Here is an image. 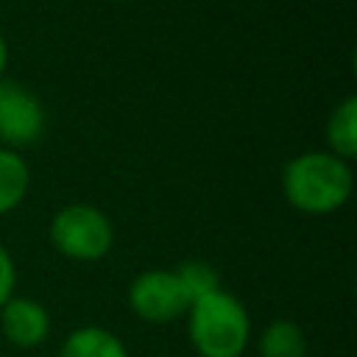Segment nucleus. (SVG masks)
Instances as JSON below:
<instances>
[{"mask_svg":"<svg viewBox=\"0 0 357 357\" xmlns=\"http://www.w3.org/2000/svg\"><path fill=\"white\" fill-rule=\"evenodd\" d=\"M354 190L351 165L332 151H304L282 167V192L304 215L337 212Z\"/></svg>","mask_w":357,"mask_h":357,"instance_id":"1","label":"nucleus"},{"mask_svg":"<svg viewBox=\"0 0 357 357\" xmlns=\"http://www.w3.org/2000/svg\"><path fill=\"white\" fill-rule=\"evenodd\" d=\"M187 337L198 357H240L251 337V318L234 293L218 287L190 304Z\"/></svg>","mask_w":357,"mask_h":357,"instance_id":"2","label":"nucleus"},{"mask_svg":"<svg viewBox=\"0 0 357 357\" xmlns=\"http://www.w3.org/2000/svg\"><path fill=\"white\" fill-rule=\"evenodd\" d=\"M53 248L75 262H98L112 251L114 226L92 204H67L50 220Z\"/></svg>","mask_w":357,"mask_h":357,"instance_id":"3","label":"nucleus"},{"mask_svg":"<svg viewBox=\"0 0 357 357\" xmlns=\"http://www.w3.org/2000/svg\"><path fill=\"white\" fill-rule=\"evenodd\" d=\"M128 307L145 324H170L190 310V298L176 276L167 268L142 271L128 287Z\"/></svg>","mask_w":357,"mask_h":357,"instance_id":"4","label":"nucleus"},{"mask_svg":"<svg viewBox=\"0 0 357 357\" xmlns=\"http://www.w3.org/2000/svg\"><path fill=\"white\" fill-rule=\"evenodd\" d=\"M45 106L39 98L17 84L0 78V142L3 148H28L45 134Z\"/></svg>","mask_w":357,"mask_h":357,"instance_id":"5","label":"nucleus"},{"mask_svg":"<svg viewBox=\"0 0 357 357\" xmlns=\"http://www.w3.org/2000/svg\"><path fill=\"white\" fill-rule=\"evenodd\" d=\"M0 332L17 349H36L50 335V315L36 298L11 296L0 307Z\"/></svg>","mask_w":357,"mask_h":357,"instance_id":"6","label":"nucleus"},{"mask_svg":"<svg viewBox=\"0 0 357 357\" xmlns=\"http://www.w3.org/2000/svg\"><path fill=\"white\" fill-rule=\"evenodd\" d=\"M59 357H128L123 340L103 326H78L67 335Z\"/></svg>","mask_w":357,"mask_h":357,"instance_id":"7","label":"nucleus"},{"mask_svg":"<svg viewBox=\"0 0 357 357\" xmlns=\"http://www.w3.org/2000/svg\"><path fill=\"white\" fill-rule=\"evenodd\" d=\"M326 145L335 156L351 162L357 156V98L346 95L326 120Z\"/></svg>","mask_w":357,"mask_h":357,"instance_id":"8","label":"nucleus"},{"mask_svg":"<svg viewBox=\"0 0 357 357\" xmlns=\"http://www.w3.org/2000/svg\"><path fill=\"white\" fill-rule=\"evenodd\" d=\"M31 187V170L20 151L0 145V215L14 212Z\"/></svg>","mask_w":357,"mask_h":357,"instance_id":"9","label":"nucleus"},{"mask_svg":"<svg viewBox=\"0 0 357 357\" xmlns=\"http://www.w3.org/2000/svg\"><path fill=\"white\" fill-rule=\"evenodd\" d=\"M257 351L259 357H307V337L296 321L279 318L262 329Z\"/></svg>","mask_w":357,"mask_h":357,"instance_id":"10","label":"nucleus"},{"mask_svg":"<svg viewBox=\"0 0 357 357\" xmlns=\"http://www.w3.org/2000/svg\"><path fill=\"white\" fill-rule=\"evenodd\" d=\"M173 271H176V276H178V282H181V287H184L190 304H192L195 298H204V296H209V293H215V290L220 287L218 271H215L209 262H204V259H184V262H181L178 268H173Z\"/></svg>","mask_w":357,"mask_h":357,"instance_id":"11","label":"nucleus"},{"mask_svg":"<svg viewBox=\"0 0 357 357\" xmlns=\"http://www.w3.org/2000/svg\"><path fill=\"white\" fill-rule=\"evenodd\" d=\"M14 284H17V265H14V257L8 254L6 245H0V307L14 296Z\"/></svg>","mask_w":357,"mask_h":357,"instance_id":"12","label":"nucleus"},{"mask_svg":"<svg viewBox=\"0 0 357 357\" xmlns=\"http://www.w3.org/2000/svg\"><path fill=\"white\" fill-rule=\"evenodd\" d=\"M6 64H8V45H6V36L0 33V78L6 73Z\"/></svg>","mask_w":357,"mask_h":357,"instance_id":"13","label":"nucleus"}]
</instances>
